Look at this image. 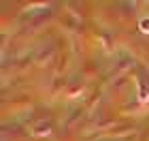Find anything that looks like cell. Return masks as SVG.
<instances>
[{"instance_id": "cell-1", "label": "cell", "mask_w": 149, "mask_h": 141, "mask_svg": "<svg viewBox=\"0 0 149 141\" xmlns=\"http://www.w3.org/2000/svg\"><path fill=\"white\" fill-rule=\"evenodd\" d=\"M141 30H143V32H149V17L141 19Z\"/></svg>"}]
</instances>
